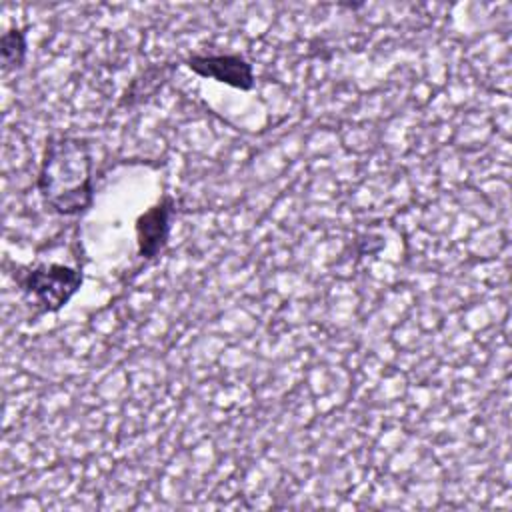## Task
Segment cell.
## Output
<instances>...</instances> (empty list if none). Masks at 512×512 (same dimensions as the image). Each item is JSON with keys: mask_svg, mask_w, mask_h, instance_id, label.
<instances>
[{"mask_svg": "<svg viewBox=\"0 0 512 512\" xmlns=\"http://www.w3.org/2000/svg\"><path fill=\"white\" fill-rule=\"evenodd\" d=\"M186 66L202 76L232 88L250 90L254 86L252 66L238 54H196L186 60Z\"/></svg>", "mask_w": 512, "mask_h": 512, "instance_id": "cell-3", "label": "cell"}, {"mask_svg": "<svg viewBox=\"0 0 512 512\" xmlns=\"http://www.w3.org/2000/svg\"><path fill=\"white\" fill-rule=\"evenodd\" d=\"M26 294H30L46 312L60 310L80 288L82 272L62 264L38 266L20 280Z\"/></svg>", "mask_w": 512, "mask_h": 512, "instance_id": "cell-2", "label": "cell"}, {"mask_svg": "<svg viewBox=\"0 0 512 512\" xmlns=\"http://www.w3.org/2000/svg\"><path fill=\"white\" fill-rule=\"evenodd\" d=\"M38 190L44 202L62 216L84 212L94 196L88 144L72 136L50 138L38 174Z\"/></svg>", "mask_w": 512, "mask_h": 512, "instance_id": "cell-1", "label": "cell"}, {"mask_svg": "<svg viewBox=\"0 0 512 512\" xmlns=\"http://www.w3.org/2000/svg\"><path fill=\"white\" fill-rule=\"evenodd\" d=\"M174 210V202L170 196H164L158 204L148 208L136 220V238L138 252L142 258H154L168 240L170 234V216Z\"/></svg>", "mask_w": 512, "mask_h": 512, "instance_id": "cell-4", "label": "cell"}, {"mask_svg": "<svg viewBox=\"0 0 512 512\" xmlns=\"http://www.w3.org/2000/svg\"><path fill=\"white\" fill-rule=\"evenodd\" d=\"M24 56H26L24 32H20L18 28L8 30L2 36V62H4V68H18V66H22Z\"/></svg>", "mask_w": 512, "mask_h": 512, "instance_id": "cell-5", "label": "cell"}]
</instances>
